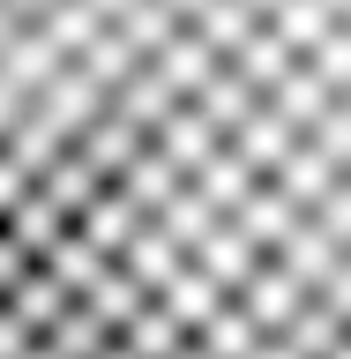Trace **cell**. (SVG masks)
<instances>
[{
  "label": "cell",
  "instance_id": "obj_1",
  "mask_svg": "<svg viewBox=\"0 0 351 359\" xmlns=\"http://www.w3.org/2000/svg\"><path fill=\"white\" fill-rule=\"evenodd\" d=\"M0 359H351V0H0Z\"/></svg>",
  "mask_w": 351,
  "mask_h": 359
}]
</instances>
